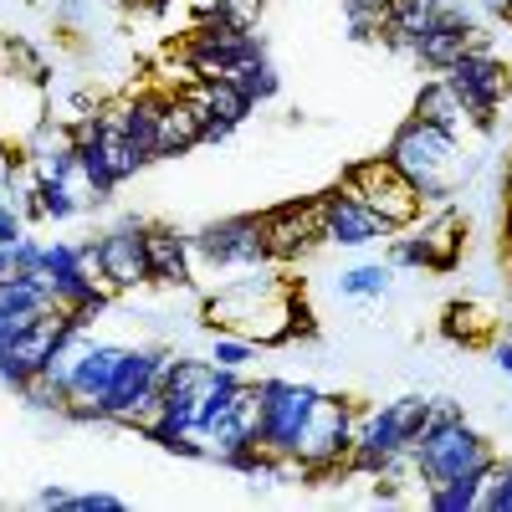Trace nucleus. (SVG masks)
<instances>
[{"mask_svg": "<svg viewBox=\"0 0 512 512\" xmlns=\"http://www.w3.org/2000/svg\"><path fill=\"white\" fill-rule=\"evenodd\" d=\"M384 154H390V164L415 185V195L425 200V210L446 205L461 190V180H466V159H461L466 144L451 139L446 128L425 123V118H405Z\"/></svg>", "mask_w": 512, "mask_h": 512, "instance_id": "f257e3e1", "label": "nucleus"}, {"mask_svg": "<svg viewBox=\"0 0 512 512\" xmlns=\"http://www.w3.org/2000/svg\"><path fill=\"white\" fill-rule=\"evenodd\" d=\"M497 456V446L466 425V415H436L420 425V436L410 441V466H415V482L420 492H441L461 477H477L487 472Z\"/></svg>", "mask_w": 512, "mask_h": 512, "instance_id": "f03ea898", "label": "nucleus"}, {"mask_svg": "<svg viewBox=\"0 0 512 512\" xmlns=\"http://www.w3.org/2000/svg\"><path fill=\"white\" fill-rule=\"evenodd\" d=\"M338 185L344 190H354L374 216L390 226V236L395 231H410L420 216H425V200L415 195V185L400 175V169L390 164V154H374V159H354L344 175H338Z\"/></svg>", "mask_w": 512, "mask_h": 512, "instance_id": "7ed1b4c3", "label": "nucleus"}, {"mask_svg": "<svg viewBox=\"0 0 512 512\" xmlns=\"http://www.w3.org/2000/svg\"><path fill=\"white\" fill-rule=\"evenodd\" d=\"M354 405L338 400V395H318L313 415L303 420V431H297V446L292 456L303 461L308 477H328V472H344L349 456H354Z\"/></svg>", "mask_w": 512, "mask_h": 512, "instance_id": "20e7f679", "label": "nucleus"}, {"mask_svg": "<svg viewBox=\"0 0 512 512\" xmlns=\"http://www.w3.org/2000/svg\"><path fill=\"white\" fill-rule=\"evenodd\" d=\"M441 77L456 88V98H461L466 118H472L477 128H492V123H497V113H502V103L512 98V67H507V62H497L487 47L461 52Z\"/></svg>", "mask_w": 512, "mask_h": 512, "instance_id": "39448f33", "label": "nucleus"}, {"mask_svg": "<svg viewBox=\"0 0 512 512\" xmlns=\"http://www.w3.org/2000/svg\"><path fill=\"white\" fill-rule=\"evenodd\" d=\"M256 390H262V441H256V451L262 456H292L297 431H303V420L313 415L323 390L297 384V379H256Z\"/></svg>", "mask_w": 512, "mask_h": 512, "instance_id": "423d86ee", "label": "nucleus"}, {"mask_svg": "<svg viewBox=\"0 0 512 512\" xmlns=\"http://www.w3.org/2000/svg\"><path fill=\"white\" fill-rule=\"evenodd\" d=\"M195 262L210 267H262L267 262V236H262V216H226L195 231Z\"/></svg>", "mask_w": 512, "mask_h": 512, "instance_id": "0eeeda50", "label": "nucleus"}, {"mask_svg": "<svg viewBox=\"0 0 512 512\" xmlns=\"http://www.w3.org/2000/svg\"><path fill=\"white\" fill-rule=\"evenodd\" d=\"M313 216H318V236L328 246H374V241L390 236V226H384L374 210L344 185L313 195Z\"/></svg>", "mask_w": 512, "mask_h": 512, "instance_id": "6e6552de", "label": "nucleus"}, {"mask_svg": "<svg viewBox=\"0 0 512 512\" xmlns=\"http://www.w3.org/2000/svg\"><path fill=\"white\" fill-rule=\"evenodd\" d=\"M144 226L139 216H118L113 226L98 231V251H103V272L113 282V292H139L149 287V246H144Z\"/></svg>", "mask_w": 512, "mask_h": 512, "instance_id": "1a4fd4ad", "label": "nucleus"}, {"mask_svg": "<svg viewBox=\"0 0 512 512\" xmlns=\"http://www.w3.org/2000/svg\"><path fill=\"white\" fill-rule=\"evenodd\" d=\"M262 236H267V262H303V256H313L323 246L313 200H287V205L267 210Z\"/></svg>", "mask_w": 512, "mask_h": 512, "instance_id": "9d476101", "label": "nucleus"}, {"mask_svg": "<svg viewBox=\"0 0 512 512\" xmlns=\"http://www.w3.org/2000/svg\"><path fill=\"white\" fill-rule=\"evenodd\" d=\"M144 246H149V282H159V287H190L195 282V236L175 231L169 221H149Z\"/></svg>", "mask_w": 512, "mask_h": 512, "instance_id": "9b49d317", "label": "nucleus"}, {"mask_svg": "<svg viewBox=\"0 0 512 512\" xmlns=\"http://www.w3.org/2000/svg\"><path fill=\"white\" fill-rule=\"evenodd\" d=\"M200 103L185 98V93H164V108H159V134H154V159H175V154H190L200 149Z\"/></svg>", "mask_w": 512, "mask_h": 512, "instance_id": "f8f14e48", "label": "nucleus"}, {"mask_svg": "<svg viewBox=\"0 0 512 512\" xmlns=\"http://www.w3.org/2000/svg\"><path fill=\"white\" fill-rule=\"evenodd\" d=\"M461 236H466V221L456 216L451 205H436V216L425 221L420 216V251H425V272H451L461 262Z\"/></svg>", "mask_w": 512, "mask_h": 512, "instance_id": "ddd939ff", "label": "nucleus"}, {"mask_svg": "<svg viewBox=\"0 0 512 512\" xmlns=\"http://www.w3.org/2000/svg\"><path fill=\"white\" fill-rule=\"evenodd\" d=\"M410 118H425V123H436V128H446L451 139H461L466 144V134H472V118H466V108H461V98H456V88L446 77H431L425 88L415 93V113Z\"/></svg>", "mask_w": 512, "mask_h": 512, "instance_id": "4468645a", "label": "nucleus"}, {"mask_svg": "<svg viewBox=\"0 0 512 512\" xmlns=\"http://www.w3.org/2000/svg\"><path fill=\"white\" fill-rule=\"evenodd\" d=\"M185 98H195L205 118H221V123H231V128H241V123L256 113V103L236 88L231 77H216V82H205V77H200L195 88H185Z\"/></svg>", "mask_w": 512, "mask_h": 512, "instance_id": "2eb2a0df", "label": "nucleus"}, {"mask_svg": "<svg viewBox=\"0 0 512 512\" xmlns=\"http://www.w3.org/2000/svg\"><path fill=\"white\" fill-rule=\"evenodd\" d=\"M446 333L461 338L466 349H477V344H487V338L497 333V318L482 303H451L446 308Z\"/></svg>", "mask_w": 512, "mask_h": 512, "instance_id": "dca6fc26", "label": "nucleus"}, {"mask_svg": "<svg viewBox=\"0 0 512 512\" xmlns=\"http://www.w3.org/2000/svg\"><path fill=\"white\" fill-rule=\"evenodd\" d=\"M231 82H236V88H241L251 103H267V98H277V88H282V77H277V67L267 62V52H262V57H246V62H236Z\"/></svg>", "mask_w": 512, "mask_h": 512, "instance_id": "f3484780", "label": "nucleus"}, {"mask_svg": "<svg viewBox=\"0 0 512 512\" xmlns=\"http://www.w3.org/2000/svg\"><path fill=\"white\" fill-rule=\"evenodd\" d=\"M477 512H512V461L492 456V466L477 482Z\"/></svg>", "mask_w": 512, "mask_h": 512, "instance_id": "a211bd4d", "label": "nucleus"}, {"mask_svg": "<svg viewBox=\"0 0 512 512\" xmlns=\"http://www.w3.org/2000/svg\"><path fill=\"white\" fill-rule=\"evenodd\" d=\"M390 277H395L390 262H364V267L338 272V292L344 297H384L390 292Z\"/></svg>", "mask_w": 512, "mask_h": 512, "instance_id": "6ab92c4d", "label": "nucleus"}, {"mask_svg": "<svg viewBox=\"0 0 512 512\" xmlns=\"http://www.w3.org/2000/svg\"><path fill=\"white\" fill-rule=\"evenodd\" d=\"M205 359H210V364H221V369H231V374H246L251 359H256V344H251V338H241V333L216 328V338H210Z\"/></svg>", "mask_w": 512, "mask_h": 512, "instance_id": "aec40b11", "label": "nucleus"}, {"mask_svg": "<svg viewBox=\"0 0 512 512\" xmlns=\"http://www.w3.org/2000/svg\"><path fill=\"white\" fill-rule=\"evenodd\" d=\"M262 11H267V0H221V21L226 26H241V31H256L262 26Z\"/></svg>", "mask_w": 512, "mask_h": 512, "instance_id": "412c9836", "label": "nucleus"}, {"mask_svg": "<svg viewBox=\"0 0 512 512\" xmlns=\"http://www.w3.org/2000/svg\"><path fill=\"white\" fill-rule=\"evenodd\" d=\"M390 267L395 272H425V251L415 236H390Z\"/></svg>", "mask_w": 512, "mask_h": 512, "instance_id": "4be33fe9", "label": "nucleus"}, {"mask_svg": "<svg viewBox=\"0 0 512 512\" xmlns=\"http://www.w3.org/2000/svg\"><path fill=\"white\" fill-rule=\"evenodd\" d=\"M21 236H26V210H21L16 200L0 195V251H11Z\"/></svg>", "mask_w": 512, "mask_h": 512, "instance_id": "5701e85b", "label": "nucleus"}, {"mask_svg": "<svg viewBox=\"0 0 512 512\" xmlns=\"http://www.w3.org/2000/svg\"><path fill=\"white\" fill-rule=\"evenodd\" d=\"M67 507L72 512H123V497H113V492H67Z\"/></svg>", "mask_w": 512, "mask_h": 512, "instance_id": "b1692460", "label": "nucleus"}, {"mask_svg": "<svg viewBox=\"0 0 512 512\" xmlns=\"http://www.w3.org/2000/svg\"><path fill=\"white\" fill-rule=\"evenodd\" d=\"M492 364H497L502 374H512V333H507V338H497V344H492Z\"/></svg>", "mask_w": 512, "mask_h": 512, "instance_id": "393cba45", "label": "nucleus"}, {"mask_svg": "<svg viewBox=\"0 0 512 512\" xmlns=\"http://www.w3.org/2000/svg\"><path fill=\"white\" fill-rule=\"evenodd\" d=\"M36 507H67V492L62 487H41L36 492Z\"/></svg>", "mask_w": 512, "mask_h": 512, "instance_id": "a878e982", "label": "nucleus"}, {"mask_svg": "<svg viewBox=\"0 0 512 512\" xmlns=\"http://www.w3.org/2000/svg\"><path fill=\"white\" fill-rule=\"evenodd\" d=\"M502 246H507V262H512V205H507V231H502Z\"/></svg>", "mask_w": 512, "mask_h": 512, "instance_id": "bb28decb", "label": "nucleus"}, {"mask_svg": "<svg viewBox=\"0 0 512 512\" xmlns=\"http://www.w3.org/2000/svg\"><path fill=\"white\" fill-rule=\"evenodd\" d=\"M344 6H369V11H384L390 0H344Z\"/></svg>", "mask_w": 512, "mask_h": 512, "instance_id": "cd10ccee", "label": "nucleus"}, {"mask_svg": "<svg viewBox=\"0 0 512 512\" xmlns=\"http://www.w3.org/2000/svg\"><path fill=\"white\" fill-rule=\"evenodd\" d=\"M477 6H482L487 16H502V0H477Z\"/></svg>", "mask_w": 512, "mask_h": 512, "instance_id": "c85d7f7f", "label": "nucleus"}, {"mask_svg": "<svg viewBox=\"0 0 512 512\" xmlns=\"http://www.w3.org/2000/svg\"><path fill=\"white\" fill-rule=\"evenodd\" d=\"M502 21L512 26V0H502Z\"/></svg>", "mask_w": 512, "mask_h": 512, "instance_id": "c756f323", "label": "nucleus"}]
</instances>
